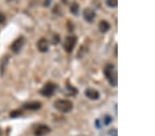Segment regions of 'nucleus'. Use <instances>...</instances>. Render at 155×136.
Returning a JSON list of instances; mask_svg holds the SVG:
<instances>
[{
    "mask_svg": "<svg viewBox=\"0 0 155 136\" xmlns=\"http://www.w3.org/2000/svg\"><path fill=\"white\" fill-rule=\"evenodd\" d=\"M104 75L108 81L109 83L112 87L117 86V75L114 70V66L112 64H109L106 66L104 70Z\"/></svg>",
    "mask_w": 155,
    "mask_h": 136,
    "instance_id": "f257e3e1",
    "label": "nucleus"
},
{
    "mask_svg": "<svg viewBox=\"0 0 155 136\" xmlns=\"http://www.w3.org/2000/svg\"><path fill=\"white\" fill-rule=\"evenodd\" d=\"M54 107L57 110L62 113H68L73 109V104L68 100L60 99L54 103Z\"/></svg>",
    "mask_w": 155,
    "mask_h": 136,
    "instance_id": "f03ea898",
    "label": "nucleus"
},
{
    "mask_svg": "<svg viewBox=\"0 0 155 136\" xmlns=\"http://www.w3.org/2000/svg\"><path fill=\"white\" fill-rule=\"evenodd\" d=\"M77 42V37L76 36L70 35L67 36L64 43V48L65 51H66L68 53L72 52L74 47H75Z\"/></svg>",
    "mask_w": 155,
    "mask_h": 136,
    "instance_id": "7ed1b4c3",
    "label": "nucleus"
},
{
    "mask_svg": "<svg viewBox=\"0 0 155 136\" xmlns=\"http://www.w3.org/2000/svg\"><path fill=\"white\" fill-rule=\"evenodd\" d=\"M56 88L57 86L55 84L51 82L47 83L46 84H45V85L40 90V93L43 96H45V97H51L53 95V93L56 90Z\"/></svg>",
    "mask_w": 155,
    "mask_h": 136,
    "instance_id": "20e7f679",
    "label": "nucleus"
},
{
    "mask_svg": "<svg viewBox=\"0 0 155 136\" xmlns=\"http://www.w3.org/2000/svg\"><path fill=\"white\" fill-rule=\"evenodd\" d=\"M25 43V39L24 36H19L17 38L16 40H15L11 46V50L14 53L18 54L21 49L23 48V46Z\"/></svg>",
    "mask_w": 155,
    "mask_h": 136,
    "instance_id": "39448f33",
    "label": "nucleus"
},
{
    "mask_svg": "<svg viewBox=\"0 0 155 136\" xmlns=\"http://www.w3.org/2000/svg\"><path fill=\"white\" fill-rule=\"evenodd\" d=\"M51 132V128L46 125H39L35 128L34 134L35 136H45Z\"/></svg>",
    "mask_w": 155,
    "mask_h": 136,
    "instance_id": "423d86ee",
    "label": "nucleus"
},
{
    "mask_svg": "<svg viewBox=\"0 0 155 136\" xmlns=\"http://www.w3.org/2000/svg\"><path fill=\"white\" fill-rule=\"evenodd\" d=\"M83 17L85 21H86L88 23H91L94 21V18L96 17V12L93 9L86 8L83 11Z\"/></svg>",
    "mask_w": 155,
    "mask_h": 136,
    "instance_id": "0eeeda50",
    "label": "nucleus"
},
{
    "mask_svg": "<svg viewBox=\"0 0 155 136\" xmlns=\"http://www.w3.org/2000/svg\"><path fill=\"white\" fill-rule=\"evenodd\" d=\"M37 48L41 52H47L49 49L48 41L45 38H41L37 41Z\"/></svg>",
    "mask_w": 155,
    "mask_h": 136,
    "instance_id": "6e6552de",
    "label": "nucleus"
},
{
    "mask_svg": "<svg viewBox=\"0 0 155 136\" xmlns=\"http://www.w3.org/2000/svg\"><path fill=\"white\" fill-rule=\"evenodd\" d=\"M85 95L87 98L92 100H97L100 98V93L95 89L89 88L85 91Z\"/></svg>",
    "mask_w": 155,
    "mask_h": 136,
    "instance_id": "1a4fd4ad",
    "label": "nucleus"
},
{
    "mask_svg": "<svg viewBox=\"0 0 155 136\" xmlns=\"http://www.w3.org/2000/svg\"><path fill=\"white\" fill-rule=\"evenodd\" d=\"M24 109L31 111H37L41 107V104L38 101H33V102H28L24 103L23 106Z\"/></svg>",
    "mask_w": 155,
    "mask_h": 136,
    "instance_id": "9d476101",
    "label": "nucleus"
},
{
    "mask_svg": "<svg viewBox=\"0 0 155 136\" xmlns=\"http://www.w3.org/2000/svg\"><path fill=\"white\" fill-rule=\"evenodd\" d=\"M65 94L68 96H74L78 93V90L74 87L68 85L65 88Z\"/></svg>",
    "mask_w": 155,
    "mask_h": 136,
    "instance_id": "9b49d317",
    "label": "nucleus"
},
{
    "mask_svg": "<svg viewBox=\"0 0 155 136\" xmlns=\"http://www.w3.org/2000/svg\"><path fill=\"white\" fill-rule=\"evenodd\" d=\"M110 24L107 21L105 20H102L99 22V29L101 33H107V32L110 30Z\"/></svg>",
    "mask_w": 155,
    "mask_h": 136,
    "instance_id": "f8f14e48",
    "label": "nucleus"
},
{
    "mask_svg": "<svg viewBox=\"0 0 155 136\" xmlns=\"http://www.w3.org/2000/svg\"><path fill=\"white\" fill-rule=\"evenodd\" d=\"M79 5L77 2H74V3L71 4V8H70V11H71V12L73 15L78 16L79 14Z\"/></svg>",
    "mask_w": 155,
    "mask_h": 136,
    "instance_id": "ddd939ff",
    "label": "nucleus"
},
{
    "mask_svg": "<svg viewBox=\"0 0 155 136\" xmlns=\"http://www.w3.org/2000/svg\"><path fill=\"white\" fill-rule=\"evenodd\" d=\"M106 3L107 6L110 7V8H114L117 7L118 1H117V0H106Z\"/></svg>",
    "mask_w": 155,
    "mask_h": 136,
    "instance_id": "4468645a",
    "label": "nucleus"
},
{
    "mask_svg": "<svg viewBox=\"0 0 155 136\" xmlns=\"http://www.w3.org/2000/svg\"><path fill=\"white\" fill-rule=\"evenodd\" d=\"M22 114V112L20 110H15L12 111V112L10 113V116L12 118H18L20 115Z\"/></svg>",
    "mask_w": 155,
    "mask_h": 136,
    "instance_id": "2eb2a0df",
    "label": "nucleus"
},
{
    "mask_svg": "<svg viewBox=\"0 0 155 136\" xmlns=\"http://www.w3.org/2000/svg\"><path fill=\"white\" fill-rule=\"evenodd\" d=\"M60 41V37L58 34H54L52 39V43L53 45H57V44L59 43Z\"/></svg>",
    "mask_w": 155,
    "mask_h": 136,
    "instance_id": "dca6fc26",
    "label": "nucleus"
},
{
    "mask_svg": "<svg viewBox=\"0 0 155 136\" xmlns=\"http://www.w3.org/2000/svg\"><path fill=\"white\" fill-rule=\"evenodd\" d=\"M112 118L111 117L110 115H107L105 116V118H104V124H105V125H106V126L109 125L112 122Z\"/></svg>",
    "mask_w": 155,
    "mask_h": 136,
    "instance_id": "f3484780",
    "label": "nucleus"
},
{
    "mask_svg": "<svg viewBox=\"0 0 155 136\" xmlns=\"http://www.w3.org/2000/svg\"><path fill=\"white\" fill-rule=\"evenodd\" d=\"M109 135L110 136H117V130L115 128H112L109 131Z\"/></svg>",
    "mask_w": 155,
    "mask_h": 136,
    "instance_id": "a211bd4d",
    "label": "nucleus"
},
{
    "mask_svg": "<svg viewBox=\"0 0 155 136\" xmlns=\"http://www.w3.org/2000/svg\"><path fill=\"white\" fill-rule=\"evenodd\" d=\"M5 20H6V17L3 13L0 12V25L3 24Z\"/></svg>",
    "mask_w": 155,
    "mask_h": 136,
    "instance_id": "6ab92c4d",
    "label": "nucleus"
},
{
    "mask_svg": "<svg viewBox=\"0 0 155 136\" xmlns=\"http://www.w3.org/2000/svg\"><path fill=\"white\" fill-rule=\"evenodd\" d=\"M51 2H52V0H44V6H46V7L50 6V5H51Z\"/></svg>",
    "mask_w": 155,
    "mask_h": 136,
    "instance_id": "aec40b11",
    "label": "nucleus"
},
{
    "mask_svg": "<svg viewBox=\"0 0 155 136\" xmlns=\"http://www.w3.org/2000/svg\"><path fill=\"white\" fill-rule=\"evenodd\" d=\"M96 125H97V127L98 128H101V125H100L99 120H97V121H96Z\"/></svg>",
    "mask_w": 155,
    "mask_h": 136,
    "instance_id": "412c9836",
    "label": "nucleus"
},
{
    "mask_svg": "<svg viewBox=\"0 0 155 136\" xmlns=\"http://www.w3.org/2000/svg\"><path fill=\"white\" fill-rule=\"evenodd\" d=\"M2 134H3V132H2V130L0 128V136H3Z\"/></svg>",
    "mask_w": 155,
    "mask_h": 136,
    "instance_id": "4be33fe9",
    "label": "nucleus"
}]
</instances>
